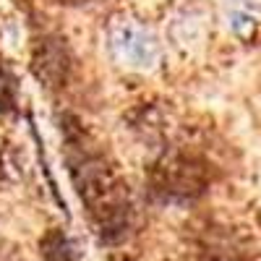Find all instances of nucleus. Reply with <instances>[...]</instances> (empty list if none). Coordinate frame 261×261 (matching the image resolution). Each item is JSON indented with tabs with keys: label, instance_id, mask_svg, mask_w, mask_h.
Masks as SVG:
<instances>
[{
	"label": "nucleus",
	"instance_id": "nucleus-8",
	"mask_svg": "<svg viewBox=\"0 0 261 261\" xmlns=\"http://www.w3.org/2000/svg\"><path fill=\"white\" fill-rule=\"evenodd\" d=\"M60 6H86V3H94V0H55Z\"/></svg>",
	"mask_w": 261,
	"mask_h": 261
},
{
	"label": "nucleus",
	"instance_id": "nucleus-3",
	"mask_svg": "<svg viewBox=\"0 0 261 261\" xmlns=\"http://www.w3.org/2000/svg\"><path fill=\"white\" fill-rule=\"evenodd\" d=\"M107 42L118 63L136 71H149L160 63V42L149 29L136 21L120 18L107 32Z\"/></svg>",
	"mask_w": 261,
	"mask_h": 261
},
{
	"label": "nucleus",
	"instance_id": "nucleus-5",
	"mask_svg": "<svg viewBox=\"0 0 261 261\" xmlns=\"http://www.w3.org/2000/svg\"><path fill=\"white\" fill-rule=\"evenodd\" d=\"M225 16H227V27L238 37H248L258 27V3L256 0H227Z\"/></svg>",
	"mask_w": 261,
	"mask_h": 261
},
{
	"label": "nucleus",
	"instance_id": "nucleus-2",
	"mask_svg": "<svg viewBox=\"0 0 261 261\" xmlns=\"http://www.w3.org/2000/svg\"><path fill=\"white\" fill-rule=\"evenodd\" d=\"M214 167L196 146H170L149 170V191L160 201L186 204L209 188Z\"/></svg>",
	"mask_w": 261,
	"mask_h": 261
},
{
	"label": "nucleus",
	"instance_id": "nucleus-4",
	"mask_svg": "<svg viewBox=\"0 0 261 261\" xmlns=\"http://www.w3.org/2000/svg\"><path fill=\"white\" fill-rule=\"evenodd\" d=\"M71 58L60 37H42L34 47V73L47 89H60L68 81Z\"/></svg>",
	"mask_w": 261,
	"mask_h": 261
},
{
	"label": "nucleus",
	"instance_id": "nucleus-1",
	"mask_svg": "<svg viewBox=\"0 0 261 261\" xmlns=\"http://www.w3.org/2000/svg\"><path fill=\"white\" fill-rule=\"evenodd\" d=\"M65 162L81 204L105 243H120L134 227V204L128 186L94 139L76 123L65 120Z\"/></svg>",
	"mask_w": 261,
	"mask_h": 261
},
{
	"label": "nucleus",
	"instance_id": "nucleus-7",
	"mask_svg": "<svg viewBox=\"0 0 261 261\" xmlns=\"http://www.w3.org/2000/svg\"><path fill=\"white\" fill-rule=\"evenodd\" d=\"M13 110V86L6 71L0 68V113H11Z\"/></svg>",
	"mask_w": 261,
	"mask_h": 261
},
{
	"label": "nucleus",
	"instance_id": "nucleus-9",
	"mask_svg": "<svg viewBox=\"0 0 261 261\" xmlns=\"http://www.w3.org/2000/svg\"><path fill=\"white\" fill-rule=\"evenodd\" d=\"M113 261H130V258H113Z\"/></svg>",
	"mask_w": 261,
	"mask_h": 261
},
{
	"label": "nucleus",
	"instance_id": "nucleus-6",
	"mask_svg": "<svg viewBox=\"0 0 261 261\" xmlns=\"http://www.w3.org/2000/svg\"><path fill=\"white\" fill-rule=\"evenodd\" d=\"M42 258L45 261H76L71 243L60 230H50L45 238H42Z\"/></svg>",
	"mask_w": 261,
	"mask_h": 261
}]
</instances>
